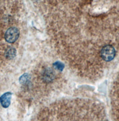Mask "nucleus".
I'll return each mask as SVG.
<instances>
[{
  "label": "nucleus",
  "mask_w": 119,
  "mask_h": 121,
  "mask_svg": "<svg viewBox=\"0 0 119 121\" xmlns=\"http://www.w3.org/2000/svg\"><path fill=\"white\" fill-rule=\"evenodd\" d=\"M115 49L113 46L107 45L104 46L101 51L102 58L106 61H110L113 60L115 56Z\"/></svg>",
  "instance_id": "1"
},
{
  "label": "nucleus",
  "mask_w": 119,
  "mask_h": 121,
  "mask_svg": "<svg viewBox=\"0 0 119 121\" xmlns=\"http://www.w3.org/2000/svg\"><path fill=\"white\" fill-rule=\"evenodd\" d=\"M20 31L16 27L9 28L5 34V39L8 43H14L19 38Z\"/></svg>",
  "instance_id": "2"
},
{
  "label": "nucleus",
  "mask_w": 119,
  "mask_h": 121,
  "mask_svg": "<svg viewBox=\"0 0 119 121\" xmlns=\"http://www.w3.org/2000/svg\"><path fill=\"white\" fill-rule=\"evenodd\" d=\"M12 94L11 92H6L0 97V102L3 108L8 107L11 103Z\"/></svg>",
  "instance_id": "3"
},
{
  "label": "nucleus",
  "mask_w": 119,
  "mask_h": 121,
  "mask_svg": "<svg viewBox=\"0 0 119 121\" xmlns=\"http://www.w3.org/2000/svg\"><path fill=\"white\" fill-rule=\"evenodd\" d=\"M43 78L45 82H50L52 81L55 78L54 72L50 69H46L43 73Z\"/></svg>",
  "instance_id": "4"
},
{
  "label": "nucleus",
  "mask_w": 119,
  "mask_h": 121,
  "mask_svg": "<svg viewBox=\"0 0 119 121\" xmlns=\"http://www.w3.org/2000/svg\"><path fill=\"white\" fill-rule=\"evenodd\" d=\"M16 54V49L14 48H9L6 54V57L8 59H12L14 58Z\"/></svg>",
  "instance_id": "5"
},
{
  "label": "nucleus",
  "mask_w": 119,
  "mask_h": 121,
  "mask_svg": "<svg viewBox=\"0 0 119 121\" xmlns=\"http://www.w3.org/2000/svg\"><path fill=\"white\" fill-rule=\"evenodd\" d=\"M30 79V75L28 74L25 73L21 76L19 78V82L20 83L23 84L26 83Z\"/></svg>",
  "instance_id": "6"
},
{
  "label": "nucleus",
  "mask_w": 119,
  "mask_h": 121,
  "mask_svg": "<svg viewBox=\"0 0 119 121\" xmlns=\"http://www.w3.org/2000/svg\"><path fill=\"white\" fill-rule=\"evenodd\" d=\"M53 67L60 71H62L65 67V65L62 62L57 61L53 64Z\"/></svg>",
  "instance_id": "7"
}]
</instances>
